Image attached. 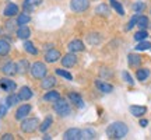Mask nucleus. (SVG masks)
<instances>
[{
  "mask_svg": "<svg viewBox=\"0 0 151 140\" xmlns=\"http://www.w3.org/2000/svg\"><path fill=\"white\" fill-rule=\"evenodd\" d=\"M129 133V128L124 122H113L106 129V136L109 139H123Z\"/></svg>",
  "mask_w": 151,
  "mask_h": 140,
  "instance_id": "1",
  "label": "nucleus"
},
{
  "mask_svg": "<svg viewBox=\"0 0 151 140\" xmlns=\"http://www.w3.org/2000/svg\"><path fill=\"white\" fill-rule=\"evenodd\" d=\"M53 109L55 112L58 113L59 116H62V118H65V116H69L71 113V107L70 104L67 102L66 100H62V98H59L56 102H53Z\"/></svg>",
  "mask_w": 151,
  "mask_h": 140,
  "instance_id": "2",
  "label": "nucleus"
},
{
  "mask_svg": "<svg viewBox=\"0 0 151 140\" xmlns=\"http://www.w3.org/2000/svg\"><path fill=\"white\" fill-rule=\"evenodd\" d=\"M31 74H32L34 79H37V80H42L45 76L48 74V67L45 66V63L42 62H35L32 66H31Z\"/></svg>",
  "mask_w": 151,
  "mask_h": 140,
  "instance_id": "3",
  "label": "nucleus"
},
{
  "mask_svg": "<svg viewBox=\"0 0 151 140\" xmlns=\"http://www.w3.org/2000/svg\"><path fill=\"white\" fill-rule=\"evenodd\" d=\"M39 128L38 118H24L21 122V132L24 133H34Z\"/></svg>",
  "mask_w": 151,
  "mask_h": 140,
  "instance_id": "4",
  "label": "nucleus"
},
{
  "mask_svg": "<svg viewBox=\"0 0 151 140\" xmlns=\"http://www.w3.org/2000/svg\"><path fill=\"white\" fill-rule=\"evenodd\" d=\"M90 0H70V9L74 13H83L88 10Z\"/></svg>",
  "mask_w": 151,
  "mask_h": 140,
  "instance_id": "5",
  "label": "nucleus"
},
{
  "mask_svg": "<svg viewBox=\"0 0 151 140\" xmlns=\"http://www.w3.org/2000/svg\"><path fill=\"white\" fill-rule=\"evenodd\" d=\"M60 62H62V65L65 67H73V66L77 65V56L73 52H69L63 58H60Z\"/></svg>",
  "mask_w": 151,
  "mask_h": 140,
  "instance_id": "6",
  "label": "nucleus"
},
{
  "mask_svg": "<svg viewBox=\"0 0 151 140\" xmlns=\"http://www.w3.org/2000/svg\"><path fill=\"white\" fill-rule=\"evenodd\" d=\"M63 139L65 140H81V129H77V128L67 129L63 133Z\"/></svg>",
  "mask_w": 151,
  "mask_h": 140,
  "instance_id": "7",
  "label": "nucleus"
},
{
  "mask_svg": "<svg viewBox=\"0 0 151 140\" xmlns=\"http://www.w3.org/2000/svg\"><path fill=\"white\" fill-rule=\"evenodd\" d=\"M31 105L29 104H24V105H21V107H18V109L16 111V119L17 121H22L24 118H27L28 115H29V112H31Z\"/></svg>",
  "mask_w": 151,
  "mask_h": 140,
  "instance_id": "8",
  "label": "nucleus"
},
{
  "mask_svg": "<svg viewBox=\"0 0 151 140\" xmlns=\"http://www.w3.org/2000/svg\"><path fill=\"white\" fill-rule=\"evenodd\" d=\"M84 43H83V41H80V39H73V41H70L69 42V45H67V49H69V52H73V53H77V52H83L84 51Z\"/></svg>",
  "mask_w": 151,
  "mask_h": 140,
  "instance_id": "9",
  "label": "nucleus"
},
{
  "mask_svg": "<svg viewBox=\"0 0 151 140\" xmlns=\"http://www.w3.org/2000/svg\"><path fill=\"white\" fill-rule=\"evenodd\" d=\"M0 88L4 90L6 92H13V91H16L17 84L11 79H1L0 80Z\"/></svg>",
  "mask_w": 151,
  "mask_h": 140,
  "instance_id": "10",
  "label": "nucleus"
},
{
  "mask_svg": "<svg viewBox=\"0 0 151 140\" xmlns=\"http://www.w3.org/2000/svg\"><path fill=\"white\" fill-rule=\"evenodd\" d=\"M62 58V55L58 49H49L48 52L45 53V60L48 62V63H55V62H58V60Z\"/></svg>",
  "mask_w": 151,
  "mask_h": 140,
  "instance_id": "11",
  "label": "nucleus"
},
{
  "mask_svg": "<svg viewBox=\"0 0 151 140\" xmlns=\"http://www.w3.org/2000/svg\"><path fill=\"white\" fill-rule=\"evenodd\" d=\"M1 71L6 76H14L17 74V65L14 62H6L4 65L1 66Z\"/></svg>",
  "mask_w": 151,
  "mask_h": 140,
  "instance_id": "12",
  "label": "nucleus"
},
{
  "mask_svg": "<svg viewBox=\"0 0 151 140\" xmlns=\"http://www.w3.org/2000/svg\"><path fill=\"white\" fill-rule=\"evenodd\" d=\"M69 100H70V102L74 104L77 108H84V100H83V97H81L78 92H74V91L69 92Z\"/></svg>",
  "mask_w": 151,
  "mask_h": 140,
  "instance_id": "13",
  "label": "nucleus"
},
{
  "mask_svg": "<svg viewBox=\"0 0 151 140\" xmlns=\"http://www.w3.org/2000/svg\"><path fill=\"white\" fill-rule=\"evenodd\" d=\"M95 87H97L101 92H104V94H109V92L113 91V86H112V84H109V83L102 81V80H95Z\"/></svg>",
  "mask_w": 151,
  "mask_h": 140,
  "instance_id": "14",
  "label": "nucleus"
},
{
  "mask_svg": "<svg viewBox=\"0 0 151 140\" xmlns=\"http://www.w3.org/2000/svg\"><path fill=\"white\" fill-rule=\"evenodd\" d=\"M18 97H20L21 101H28V100H31V98L34 97V92L28 86H24V87L20 88V91H18Z\"/></svg>",
  "mask_w": 151,
  "mask_h": 140,
  "instance_id": "15",
  "label": "nucleus"
},
{
  "mask_svg": "<svg viewBox=\"0 0 151 140\" xmlns=\"http://www.w3.org/2000/svg\"><path fill=\"white\" fill-rule=\"evenodd\" d=\"M56 77H53V76H45L42 79V83H41V87H42L43 90H50V88H53L55 86H56Z\"/></svg>",
  "mask_w": 151,
  "mask_h": 140,
  "instance_id": "16",
  "label": "nucleus"
},
{
  "mask_svg": "<svg viewBox=\"0 0 151 140\" xmlns=\"http://www.w3.org/2000/svg\"><path fill=\"white\" fill-rule=\"evenodd\" d=\"M129 111L133 116H136V118H141V116L147 112V108L141 107V105H132V107L129 108Z\"/></svg>",
  "mask_w": 151,
  "mask_h": 140,
  "instance_id": "17",
  "label": "nucleus"
},
{
  "mask_svg": "<svg viewBox=\"0 0 151 140\" xmlns=\"http://www.w3.org/2000/svg\"><path fill=\"white\" fill-rule=\"evenodd\" d=\"M60 98V92L56 91V90H48V92L43 95V100L45 101H48V102H56Z\"/></svg>",
  "mask_w": 151,
  "mask_h": 140,
  "instance_id": "18",
  "label": "nucleus"
},
{
  "mask_svg": "<svg viewBox=\"0 0 151 140\" xmlns=\"http://www.w3.org/2000/svg\"><path fill=\"white\" fill-rule=\"evenodd\" d=\"M17 37L20 38V39H28V38L31 37V30L27 27V25H20V27L17 28Z\"/></svg>",
  "mask_w": 151,
  "mask_h": 140,
  "instance_id": "19",
  "label": "nucleus"
},
{
  "mask_svg": "<svg viewBox=\"0 0 151 140\" xmlns=\"http://www.w3.org/2000/svg\"><path fill=\"white\" fill-rule=\"evenodd\" d=\"M16 65H17V73H20V74H25L28 70L31 69V66H29L27 59L18 60V63H16Z\"/></svg>",
  "mask_w": 151,
  "mask_h": 140,
  "instance_id": "20",
  "label": "nucleus"
},
{
  "mask_svg": "<svg viewBox=\"0 0 151 140\" xmlns=\"http://www.w3.org/2000/svg\"><path fill=\"white\" fill-rule=\"evenodd\" d=\"M16 14H18V6L16 3H9L4 9V16L6 17H14Z\"/></svg>",
  "mask_w": 151,
  "mask_h": 140,
  "instance_id": "21",
  "label": "nucleus"
},
{
  "mask_svg": "<svg viewBox=\"0 0 151 140\" xmlns=\"http://www.w3.org/2000/svg\"><path fill=\"white\" fill-rule=\"evenodd\" d=\"M127 63H129L130 67H137V66H140L141 63V56L136 53H130L127 56Z\"/></svg>",
  "mask_w": 151,
  "mask_h": 140,
  "instance_id": "22",
  "label": "nucleus"
},
{
  "mask_svg": "<svg viewBox=\"0 0 151 140\" xmlns=\"http://www.w3.org/2000/svg\"><path fill=\"white\" fill-rule=\"evenodd\" d=\"M81 139H84V140L97 139V133H95V130H94V129H90V128L83 129V130H81Z\"/></svg>",
  "mask_w": 151,
  "mask_h": 140,
  "instance_id": "23",
  "label": "nucleus"
},
{
  "mask_svg": "<svg viewBox=\"0 0 151 140\" xmlns=\"http://www.w3.org/2000/svg\"><path fill=\"white\" fill-rule=\"evenodd\" d=\"M11 45L9 41L6 39H0V56H6V55L10 53Z\"/></svg>",
  "mask_w": 151,
  "mask_h": 140,
  "instance_id": "24",
  "label": "nucleus"
},
{
  "mask_svg": "<svg viewBox=\"0 0 151 140\" xmlns=\"http://www.w3.org/2000/svg\"><path fill=\"white\" fill-rule=\"evenodd\" d=\"M136 77L139 81H146L150 77V70L148 69H139L136 71Z\"/></svg>",
  "mask_w": 151,
  "mask_h": 140,
  "instance_id": "25",
  "label": "nucleus"
},
{
  "mask_svg": "<svg viewBox=\"0 0 151 140\" xmlns=\"http://www.w3.org/2000/svg\"><path fill=\"white\" fill-rule=\"evenodd\" d=\"M4 100H6V104L9 105V108L14 107V105H17V104L21 101L20 97H18V94H10V95H9L7 98H4Z\"/></svg>",
  "mask_w": 151,
  "mask_h": 140,
  "instance_id": "26",
  "label": "nucleus"
},
{
  "mask_svg": "<svg viewBox=\"0 0 151 140\" xmlns=\"http://www.w3.org/2000/svg\"><path fill=\"white\" fill-rule=\"evenodd\" d=\"M52 123H53V118H52V116H46V118H45V121L39 125V128H38V129L41 130V132H46V130L52 126Z\"/></svg>",
  "mask_w": 151,
  "mask_h": 140,
  "instance_id": "27",
  "label": "nucleus"
},
{
  "mask_svg": "<svg viewBox=\"0 0 151 140\" xmlns=\"http://www.w3.org/2000/svg\"><path fill=\"white\" fill-rule=\"evenodd\" d=\"M29 21H31V17H29L28 13L18 14V17H17V24H18V25H27Z\"/></svg>",
  "mask_w": 151,
  "mask_h": 140,
  "instance_id": "28",
  "label": "nucleus"
},
{
  "mask_svg": "<svg viewBox=\"0 0 151 140\" xmlns=\"http://www.w3.org/2000/svg\"><path fill=\"white\" fill-rule=\"evenodd\" d=\"M24 49H25V52H28L29 55H38V49L34 46V43L31 42V41H27V39H25Z\"/></svg>",
  "mask_w": 151,
  "mask_h": 140,
  "instance_id": "29",
  "label": "nucleus"
},
{
  "mask_svg": "<svg viewBox=\"0 0 151 140\" xmlns=\"http://www.w3.org/2000/svg\"><path fill=\"white\" fill-rule=\"evenodd\" d=\"M109 3H111V6L116 10V13H118L119 16H124V9L122 7V4L119 3L118 0H109Z\"/></svg>",
  "mask_w": 151,
  "mask_h": 140,
  "instance_id": "30",
  "label": "nucleus"
},
{
  "mask_svg": "<svg viewBox=\"0 0 151 140\" xmlns=\"http://www.w3.org/2000/svg\"><path fill=\"white\" fill-rule=\"evenodd\" d=\"M95 13H97V14H101V16H109V7H108V4L101 3V4L95 9Z\"/></svg>",
  "mask_w": 151,
  "mask_h": 140,
  "instance_id": "31",
  "label": "nucleus"
},
{
  "mask_svg": "<svg viewBox=\"0 0 151 140\" xmlns=\"http://www.w3.org/2000/svg\"><path fill=\"white\" fill-rule=\"evenodd\" d=\"M148 24H150V21H148V18H147L146 16H139V20H137V27L140 28V30H146V28L148 27Z\"/></svg>",
  "mask_w": 151,
  "mask_h": 140,
  "instance_id": "32",
  "label": "nucleus"
},
{
  "mask_svg": "<svg viewBox=\"0 0 151 140\" xmlns=\"http://www.w3.org/2000/svg\"><path fill=\"white\" fill-rule=\"evenodd\" d=\"M55 73L58 76H60V77H63V79H66V80H69V81H71L73 80V76L67 71V70H63V69H56L55 70Z\"/></svg>",
  "mask_w": 151,
  "mask_h": 140,
  "instance_id": "33",
  "label": "nucleus"
},
{
  "mask_svg": "<svg viewBox=\"0 0 151 140\" xmlns=\"http://www.w3.org/2000/svg\"><path fill=\"white\" fill-rule=\"evenodd\" d=\"M147 37H148V32H147L146 30H140V31H137V32L134 34V41L140 42V41L147 39Z\"/></svg>",
  "mask_w": 151,
  "mask_h": 140,
  "instance_id": "34",
  "label": "nucleus"
},
{
  "mask_svg": "<svg viewBox=\"0 0 151 140\" xmlns=\"http://www.w3.org/2000/svg\"><path fill=\"white\" fill-rule=\"evenodd\" d=\"M147 49H151V43L148 41H140V42L136 45V51H147Z\"/></svg>",
  "mask_w": 151,
  "mask_h": 140,
  "instance_id": "35",
  "label": "nucleus"
},
{
  "mask_svg": "<svg viewBox=\"0 0 151 140\" xmlns=\"http://www.w3.org/2000/svg\"><path fill=\"white\" fill-rule=\"evenodd\" d=\"M139 16H140V14H137V13H136L134 16L130 18L129 22H127V27H126V31H130V30L134 27V25H137V20H139Z\"/></svg>",
  "mask_w": 151,
  "mask_h": 140,
  "instance_id": "36",
  "label": "nucleus"
},
{
  "mask_svg": "<svg viewBox=\"0 0 151 140\" xmlns=\"http://www.w3.org/2000/svg\"><path fill=\"white\" fill-rule=\"evenodd\" d=\"M7 111H9V105L6 104V100H1L0 101V118H4L7 115Z\"/></svg>",
  "mask_w": 151,
  "mask_h": 140,
  "instance_id": "37",
  "label": "nucleus"
},
{
  "mask_svg": "<svg viewBox=\"0 0 151 140\" xmlns=\"http://www.w3.org/2000/svg\"><path fill=\"white\" fill-rule=\"evenodd\" d=\"M122 77H123V80L127 83V84H130V86H134V81H133V77L130 76L129 71H123L122 73Z\"/></svg>",
  "mask_w": 151,
  "mask_h": 140,
  "instance_id": "38",
  "label": "nucleus"
},
{
  "mask_svg": "<svg viewBox=\"0 0 151 140\" xmlns=\"http://www.w3.org/2000/svg\"><path fill=\"white\" fill-rule=\"evenodd\" d=\"M144 9H146V4H144V3H141V1H139V3H134V6H133V10H134L137 14H141Z\"/></svg>",
  "mask_w": 151,
  "mask_h": 140,
  "instance_id": "39",
  "label": "nucleus"
},
{
  "mask_svg": "<svg viewBox=\"0 0 151 140\" xmlns=\"http://www.w3.org/2000/svg\"><path fill=\"white\" fill-rule=\"evenodd\" d=\"M25 3H28V4H31V6H38L42 3V0H25Z\"/></svg>",
  "mask_w": 151,
  "mask_h": 140,
  "instance_id": "40",
  "label": "nucleus"
},
{
  "mask_svg": "<svg viewBox=\"0 0 151 140\" xmlns=\"http://www.w3.org/2000/svg\"><path fill=\"white\" fill-rule=\"evenodd\" d=\"M1 139H3V140H13V139H14V136L11 135V133H6V135L1 136Z\"/></svg>",
  "mask_w": 151,
  "mask_h": 140,
  "instance_id": "41",
  "label": "nucleus"
},
{
  "mask_svg": "<svg viewBox=\"0 0 151 140\" xmlns=\"http://www.w3.org/2000/svg\"><path fill=\"white\" fill-rule=\"evenodd\" d=\"M147 125H148V121H147V119H140V126L146 128Z\"/></svg>",
  "mask_w": 151,
  "mask_h": 140,
  "instance_id": "42",
  "label": "nucleus"
},
{
  "mask_svg": "<svg viewBox=\"0 0 151 140\" xmlns=\"http://www.w3.org/2000/svg\"><path fill=\"white\" fill-rule=\"evenodd\" d=\"M43 139H45V140H49V139H52V137H50L49 135H46V136H43Z\"/></svg>",
  "mask_w": 151,
  "mask_h": 140,
  "instance_id": "43",
  "label": "nucleus"
}]
</instances>
